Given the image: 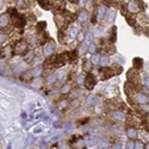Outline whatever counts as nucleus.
<instances>
[{
  "instance_id": "obj_3",
  "label": "nucleus",
  "mask_w": 149,
  "mask_h": 149,
  "mask_svg": "<svg viewBox=\"0 0 149 149\" xmlns=\"http://www.w3.org/2000/svg\"><path fill=\"white\" fill-rule=\"evenodd\" d=\"M132 100L136 104L143 105V104H148L149 103V97L143 92H136L135 94H132Z\"/></svg>"
},
{
  "instance_id": "obj_24",
  "label": "nucleus",
  "mask_w": 149,
  "mask_h": 149,
  "mask_svg": "<svg viewBox=\"0 0 149 149\" xmlns=\"http://www.w3.org/2000/svg\"><path fill=\"white\" fill-rule=\"evenodd\" d=\"M106 19H107V22H110V23H112L113 20H115V18H116V12L113 11V10H111L109 13H106V17H105Z\"/></svg>"
},
{
  "instance_id": "obj_25",
  "label": "nucleus",
  "mask_w": 149,
  "mask_h": 149,
  "mask_svg": "<svg viewBox=\"0 0 149 149\" xmlns=\"http://www.w3.org/2000/svg\"><path fill=\"white\" fill-rule=\"evenodd\" d=\"M17 5L20 8H28L29 7V0H17Z\"/></svg>"
},
{
  "instance_id": "obj_19",
  "label": "nucleus",
  "mask_w": 149,
  "mask_h": 149,
  "mask_svg": "<svg viewBox=\"0 0 149 149\" xmlns=\"http://www.w3.org/2000/svg\"><path fill=\"white\" fill-rule=\"evenodd\" d=\"M35 57H36V54L33 52H31V50L30 52H26V54L24 55V60H25L26 63H31Z\"/></svg>"
},
{
  "instance_id": "obj_42",
  "label": "nucleus",
  "mask_w": 149,
  "mask_h": 149,
  "mask_svg": "<svg viewBox=\"0 0 149 149\" xmlns=\"http://www.w3.org/2000/svg\"><path fill=\"white\" fill-rule=\"evenodd\" d=\"M104 30H105L104 26H97V28H95V35H100V33H103Z\"/></svg>"
},
{
  "instance_id": "obj_13",
  "label": "nucleus",
  "mask_w": 149,
  "mask_h": 149,
  "mask_svg": "<svg viewBox=\"0 0 149 149\" xmlns=\"http://www.w3.org/2000/svg\"><path fill=\"white\" fill-rule=\"evenodd\" d=\"M111 141L109 139H100L98 142V149H111Z\"/></svg>"
},
{
  "instance_id": "obj_49",
  "label": "nucleus",
  "mask_w": 149,
  "mask_h": 149,
  "mask_svg": "<svg viewBox=\"0 0 149 149\" xmlns=\"http://www.w3.org/2000/svg\"><path fill=\"white\" fill-rule=\"evenodd\" d=\"M7 149H12V143H11V142L7 144Z\"/></svg>"
},
{
  "instance_id": "obj_32",
  "label": "nucleus",
  "mask_w": 149,
  "mask_h": 149,
  "mask_svg": "<svg viewBox=\"0 0 149 149\" xmlns=\"http://www.w3.org/2000/svg\"><path fill=\"white\" fill-rule=\"evenodd\" d=\"M70 90H72L70 84H66V85H63V87L61 88V92L63 93V94H66V93H69V92H70Z\"/></svg>"
},
{
  "instance_id": "obj_47",
  "label": "nucleus",
  "mask_w": 149,
  "mask_h": 149,
  "mask_svg": "<svg viewBox=\"0 0 149 149\" xmlns=\"http://www.w3.org/2000/svg\"><path fill=\"white\" fill-rule=\"evenodd\" d=\"M5 56V54H4V49H1V48H0V58H1V57H4Z\"/></svg>"
},
{
  "instance_id": "obj_9",
  "label": "nucleus",
  "mask_w": 149,
  "mask_h": 149,
  "mask_svg": "<svg viewBox=\"0 0 149 149\" xmlns=\"http://www.w3.org/2000/svg\"><path fill=\"white\" fill-rule=\"evenodd\" d=\"M127 136H128L129 140H132V141L137 140V137H139V130H137V128L134 127V125L128 127L127 128Z\"/></svg>"
},
{
  "instance_id": "obj_22",
  "label": "nucleus",
  "mask_w": 149,
  "mask_h": 149,
  "mask_svg": "<svg viewBox=\"0 0 149 149\" xmlns=\"http://www.w3.org/2000/svg\"><path fill=\"white\" fill-rule=\"evenodd\" d=\"M132 62H134V68L136 69H140L141 67H143V60L141 57H135Z\"/></svg>"
},
{
  "instance_id": "obj_51",
  "label": "nucleus",
  "mask_w": 149,
  "mask_h": 149,
  "mask_svg": "<svg viewBox=\"0 0 149 149\" xmlns=\"http://www.w3.org/2000/svg\"><path fill=\"white\" fill-rule=\"evenodd\" d=\"M69 1H72V3H75V1H78V0H69Z\"/></svg>"
},
{
  "instance_id": "obj_6",
  "label": "nucleus",
  "mask_w": 149,
  "mask_h": 149,
  "mask_svg": "<svg viewBox=\"0 0 149 149\" xmlns=\"http://www.w3.org/2000/svg\"><path fill=\"white\" fill-rule=\"evenodd\" d=\"M13 25L16 26V28H18V29H23L24 26L26 25V19H25V17H24L23 15H17V16H15L13 17Z\"/></svg>"
},
{
  "instance_id": "obj_40",
  "label": "nucleus",
  "mask_w": 149,
  "mask_h": 149,
  "mask_svg": "<svg viewBox=\"0 0 149 149\" xmlns=\"http://www.w3.org/2000/svg\"><path fill=\"white\" fill-rule=\"evenodd\" d=\"M65 105H68V102H67V100H60V103H58L57 106H58L60 110H63V106H65Z\"/></svg>"
},
{
  "instance_id": "obj_41",
  "label": "nucleus",
  "mask_w": 149,
  "mask_h": 149,
  "mask_svg": "<svg viewBox=\"0 0 149 149\" xmlns=\"http://www.w3.org/2000/svg\"><path fill=\"white\" fill-rule=\"evenodd\" d=\"M85 81V74H80L79 77H77V82L78 84H82Z\"/></svg>"
},
{
  "instance_id": "obj_46",
  "label": "nucleus",
  "mask_w": 149,
  "mask_h": 149,
  "mask_svg": "<svg viewBox=\"0 0 149 149\" xmlns=\"http://www.w3.org/2000/svg\"><path fill=\"white\" fill-rule=\"evenodd\" d=\"M33 132H35V134H41V132H42V128H41V127H36L35 130H33Z\"/></svg>"
},
{
  "instance_id": "obj_34",
  "label": "nucleus",
  "mask_w": 149,
  "mask_h": 149,
  "mask_svg": "<svg viewBox=\"0 0 149 149\" xmlns=\"http://www.w3.org/2000/svg\"><path fill=\"white\" fill-rule=\"evenodd\" d=\"M124 149H135V141H132V140L128 141L125 143V148Z\"/></svg>"
},
{
  "instance_id": "obj_36",
  "label": "nucleus",
  "mask_w": 149,
  "mask_h": 149,
  "mask_svg": "<svg viewBox=\"0 0 149 149\" xmlns=\"http://www.w3.org/2000/svg\"><path fill=\"white\" fill-rule=\"evenodd\" d=\"M77 40H78L79 42H82V41L85 40V33H84L82 31H79V32H78V35H77Z\"/></svg>"
},
{
  "instance_id": "obj_7",
  "label": "nucleus",
  "mask_w": 149,
  "mask_h": 149,
  "mask_svg": "<svg viewBox=\"0 0 149 149\" xmlns=\"http://www.w3.org/2000/svg\"><path fill=\"white\" fill-rule=\"evenodd\" d=\"M84 142H85V146L87 148H93V147L98 146L99 140L94 135H88V136H86V137L84 139Z\"/></svg>"
},
{
  "instance_id": "obj_39",
  "label": "nucleus",
  "mask_w": 149,
  "mask_h": 149,
  "mask_svg": "<svg viewBox=\"0 0 149 149\" xmlns=\"http://www.w3.org/2000/svg\"><path fill=\"white\" fill-rule=\"evenodd\" d=\"M116 41V28L112 29V33H111V38H110V42L113 43Z\"/></svg>"
},
{
  "instance_id": "obj_10",
  "label": "nucleus",
  "mask_w": 149,
  "mask_h": 149,
  "mask_svg": "<svg viewBox=\"0 0 149 149\" xmlns=\"http://www.w3.org/2000/svg\"><path fill=\"white\" fill-rule=\"evenodd\" d=\"M111 118L115 122H124L125 120V115L122 110H113L112 113H111Z\"/></svg>"
},
{
  "instance_id": "obj_31",
  "label": "nucleus",
  "mask_w": 149,
  "mask_h": 149,
  "mask_svg": "<svg viewBox=\"0 0 149 149\" xmlns=\"http://www.w3.org/2000/svg\"><path fill=\"white\" fill-rule=\"evenodd\" d=\"M67 77V72H65V70H58L57 73H56V78H57V80H62V79H65Z\"/></svg>"
},
{
  "instance_id": "obj_30",
  "label": "nucleus",
  "mask_w": 149,
  "mask_h": 149,
  "mask_svg": "<svg viewBox=\"0 0 149 149\" xmlns=\"http://www.w3.org/2000/svg\"><path fill=\"white\" fill-rule=\"evenodd\" d=\"M38 3L44 10H50V3L48 0H38Z\"/></svg>"
},
{
  "instance_id": "obj_29",
  "label": "nucleus",
  "mask_w": 149,
  "mask_h": 149,
  "mask_svg": "<svg viewBox=\"0 0 149 149\" xmlns=\"http://www.w3.org/2000/svg\"><path fill=\"white\" fill-rule=\"evenodd\" d=\"M7 38H8V36L6 32L4 31H0V44H4L7 42Z\"/></svg>"
},
{
  "instance_id": "obj_12",
  "label": "nucleus",
  "mask_w": 149,
  "mask_h": 149,
  "mask_svg": "<svg viewBox=\"0 0 149 149\" xmlns=\"http://www.w3.org/2000/svg\"><path fill=\"white\" fill-rule=\"evenodd\" d=\"M98 19H104L106 17V7L104 5H100V6H98L97 10H95V15Z\"/></svg>"
},
{
  "instance_id": "obj_1",
  "label": "nucleus",
  "mask_w": 149,
  "mask_h": 149,
  "mask_svg": "<svg viewBox=\"0 0 149 149\" xmlns=\"http://www.w3.org/2000/svg\"><path fill=\"white\" fill-rule=\"evenodd\" d=\"M67 61H69L68 60V53H62V54H58V55L53 57L52 66L55 68H61L67 63Z\"/></svg>"
},
{
  "instance_id": "obj_45",
  "label": "nucleus",
  "mask_w": 149,
  "mask_h": 149,
  "mask_svg": "<svg viewBox=\"0 0 149 149\" xmlns=\"http://www.w3.org/2000/svg\"><path fill=\"white\" fill-rule=\"evenodd\" d=\"M37 29H38V31H40V30H43V29H45V23H44V22H42V23H38V26H37Z\"/></svg>"
},
{
  "instance_id": "obj_4",
  "label": "nucleus",
  "mask_w": 149,
  "mask_h": 149,
  "mask_svg": "<svg viewBox=\"0 0 149 149\" xmlns=\"http://www.w3.org/2000/svg\"><path fill=\"white\" fill-rule=\"evenodd\" d=\"M85 86H86V88L87 90H93L94 88V86L97 84V80H95V77L93 75L92 73H87V74H85V81H84Z\"/></svg>"
},
{
  "instance_id": "obj_26",
  "label": "nucleus",
  "mask_w": 149,
  "mask_h": 149,
  "mask_svg": "<svg viewBox=\"0 0 149 149\" xmlns=\"http://www.w3.org/2000/svg\"><path fill=\"white\" fill-rule=\"evenodd\" d=\"M85 43L86 45H90L91 43H93V33L92 32H88L87 35H85Z\"/></svg>"
},
{
  "instance_id": "obj_11",
  "label": "nucleus",
  "mask_w": 149,
  "mask_h": 149,
  "mask_svg": "<svg viewBox=\"0 0 149 149\" xmlns=\"http://www.w3.org/2000/svg\"><path fill=\"white\" fill-rule=\"evenodd\" d=\"M88 18H90V16H88V12L86 11V10H81L79 13H78V16H77V19H78V22L79 23H81V24H84V23H86L88 20Z\"/></svg>"
},
{
  "instance_id": "obj_50",
  "label": "nucleus",
  "mask_w": 149,
  "mask_h": 149,
  "mask_svg": "<svg viewBox=\"0 0 149 149\" xmlns=\"http://www.w3.org/2000/svg\"><path fill=\"white\" fill-rule=\"evenodd\" d=\"M3 6H4V4H3V1H1V0H0V10L3 8Z\"/></svg>"
},
{
  "instance_id": "obj_14",
  "label": "nucleus",
  "mask_w": 149,
  "mask_h": 149,
  "mask_svg": "<svg viewBox=\"0 0 149 149\" xmlns=\"http://www.w3.org/2000/svg\"><path fill=\"white\" fill-rule=\"evenodd\" d=\"M10 25V16L8 15H1L0 16V29H5Z\"/></svg>"
},
{
  "instance_id": "obj_15",
  "label": "nucleus",
  "mask_w": 149,
  "mask_h": 149,
  "mask_svg": "<svg viewBox=\"0 0 149 149\" xmlns=\"http://www.w3.org/2000/svg\"><path fill=\"white\" fill-rule=\"evenodd\" d=\"M97 104V97L93 94H90L86 97V105L87 106H94Z\"/></svg>"
},
{
  "instance_id": "obj_16",
  "label": "nucleus",
  "mask_w": 149,
  "mask_h": 149,
  "mask_svg": "<svg viewBox=\"0 0 149 149\" xmlns=\"http://www.w3.org/2000/svg\"><path fill=\"white\" fill-rule=\"evenodd\" d=\"M26 69V66H25V63L24 62H16L15 63V66H13V70L16 72V73H22L23 70H25Z\"/></svg>"
},
{
  "instance_id": "obj_23",
  "label": "nucleus",
  "mask_w": 149,
  "mask_h": 149,
  "mask_svg": "<svg viewBox=\"0 0 149 149\" xmlns=\"http://www.w3.org/2000/svg\"><path fill=\"white\" fill-rule=\"evenodd\" d=\"M42 73H43V68L42 67H36V68H33L31 70V77L37 78V77H40Z\"/></svg>"
},
{
  "instance_id": "obj_37",
  "label": "nucleus",
  "mask_w": 149,
  "mask_h": 149,
  "mask_svg": "<svg viewBox=\"0 0 149 149\" xmlns=\"http://www.w3.org/2000/svg\"><path fill=\"white\" fill-rule=\"evenodd\" d=\"M111 149H123V146H122V143L120 142H115L112 146H111Z\"/></svg>"
},
{
  "instance_id": "obj_17",
  "label": "nucleus",
  "mask_w": 149,
  "mask_h": 149,
  "mask_svg": "<svg viewBox=\"0 0 149 149\" xmlns=\"http://www.w3.org/2000/svg\"><path fill=\"white\" fill-rule=\"evenodd\" d=\"M78 32H79V30H78V28H77V26H70V28H69V30L67 31V35H68L69 38H77Z\"/></svg>"
},
{
  "instance_id": "obj_35",
  "label": "nucleus",
  "mask_w": 149,
  "mask_h": 149,
  "mask_svg": "<svg viewBox=\"0 0 149 149\" xmlns=\"http://www.w3.org/2000/svg\"><path fill=\"white\" fill-rule=\"evenodd\" d=\"M141 111H142V112H144V113H149V103L141 105Z\"/></svg>"
},
{
  "instance_id": "obj_20",
  "label": "nucleus",
  "mask_w": 149,
  "mask_h": 149,
  "mask_svg": "<svg viewBox=\"0 0 149 149\" xmlns=\"http://www.w3.org/2000/svg\"><path fill=\"white\" fill-rule=\"evenodd\" d=\"M78 54H79V52L77 50V49H74V50H72L70 53H68V60H69V62H75L78 60Z\"/></svg>"
},
{
  "instance_id": "obj_48",
  "label": "nucleus",
  "mask_w": 149,
  "mask_h": 149,
  "mask_svg": "<svg viewBox=\"0 0 149 149\" xmlns=\"http://www.w3.org/2000/svg\"><path fill=\"white\" fill-rule=\"evenodd\" d=\"M144 149H149V142H147V143L144 144Z\"/></svg>"
},
{
  "instance_id": "obj_18",
  "label": "nucleus",
  "mask_w": 149,
  "mask_h": 149,
  "mask_svg": "<svg viewBox=\"0 0 149 149\" xmlns=\"http://www.w3.org/2000/svg\"><path fill=\"white\" fill-rule=\"evenodd\" d=\"M56 81H57V78H56V74H54V73L49 74V75L45 78V84L47 85H54Z\"/></svg>"
},
{
  "instance_id": "obj_28",
  "label": "nucleus",
  "mask_w": 149,
  "mask_h": 149,
  "mask_svg": "<svg viewBox=\"0 0 149 149\" xmlns=\"http://www.w3.org/2000/svg\"><path fill=\"white\" fill-rule=\"evenodd\" d=\"M99 61H100V55H98V54H94L92 55V58H91V63L93 66L95 65H99Z\"/></svg>"
},
{
  "instance_id": "obj_43",
  "label": "nucleus",
  "mask_w": 149,
  "mask_h": 149,
  "mask_svg": "<svg viewBox=\"0 0 149 149\" xmlns=\"http://www.w3.org/2000/svg\"><path fill=\"white\" fill-rule=\"evenodd\" d=\"M142 84H143V86H144V87L149 88V77L144 78V79H143V81H142Z\"/></svg>"
},
{
  "instance_id": "obj_5",
  "label": "nucleus",
  "mask_w": 149,
  "mask_h": 149,
  "mask_svg": "<svg viewBox=\"0 0 149 149\" xmlns=\"http://www.w3.org/2000/svg\"><path fill=\"white\" fill-rule=\"evenodd\" d=\"M42 50H43V54L44 56H52L54 53H55V43L54 41H50V42H45L43 44V48H42Z\"/></svg>"
},
{
  "instance_id": "obj_33",
  "label": "nucleus",
  "mask_w": 149,
  "mask_h": 149,
  "mask_svg": "<svg viewBox=\"0 0 149 149\" xmlns=\"http://www.w3.org/2000/svg\"><path fill=\"white\" fill-rule=\"evenodd\" d=\"M135 149H144V143L141 140H135Z\"/></svg>"
},
{
  "instance_id": "obj_8",
  "label": "nucleus",
  "mask_w": 149,
  "mask_h": 149,
  "mask_svg": "<svg viewBox=\"0 0 149 149\" xmlns=\"http://www.w3.org/2000/svg\"><path fill=\"white\" fill-rule=\"evenodd\" d=\"M141 8H142V6L137 0H131V1L128 4V11L130 13H137V12L141 11Z\"/></svg>"
},
{
  "instance_id": "obj_2",
  "label": "nucleus",
  "mask_w": 149,
  "mask_h": 149,
  "mask_svg": "<svg viewBox=\"0 0 149 149\" xmlns=\"http://www.w3.org/2000/svg\"><path fill=\"white\" fill-rule=\"evenodd\" d=\"M28 49H29V44L26 41H24V40H20L18 41L15 47H13V53L16 55H25L26 52H28Z\"/></svg>"
},
{
  "instance_id": "obj_38",
  "label": "nucleus",
  "mask_w": 149,
  "mask_h": 149,
  "mask_svg": "<svg viewBox=\"0 0 149 149\" xmlns=\"http://www.w3.org/2000/svg\"><path fill=\"white\" fill-rule=\"evenodd\" d=\"M91 61H87V60H85L84 61V69H86L87 72H90V67H91Z\"/></svg>"
},
{
  "instance_id": "obj_27",
  "label": "nucleus",
  "mask_w": 149,
  "mask_h": 149,
  "mask_svg": "<svg viewBox=\"0 0 149 149\" xmlns=\"http://www.w3.org/2000/svg\"><path fill=\"white\" fill-rule=\"evenodd\" d=\"M95 52H97V44L91 43V44L87 47V53H88V54H91V55H94V54H95Z\"/></svg>"
},
{
  "instance_id": "obj_21",
  "label": "nucleus",
  "mask_w": 149,
  "mask_h": 149,
  "mask_svg": "<svg viewBox=\"0 0 149 149\" xmlns=\"http://www.w3.org/2000/svg\"><path fill=\"white\" fill-rule=\"evenodd\" d=\"M111 63V60L109 56H100V61H99V65H102L103 67H109Z\"/></svg>"
},
{
  "instance_id": "obj_44",
  "label": "nucleus",
  "mask_w": 149,
  "mask_h": 149,
  "mask_svg": "<svg viewBox=\"0 0 149 149\" xmlns=\"http://www.w3.org/2000/svg\"><path fill=\"white\" fill-rule=\"evenodd\" d=\"M142 139H144L146 141H148L149 142V132H147L146 130L143 131V134H142Z\"/></svg>"
}]
</instances>
